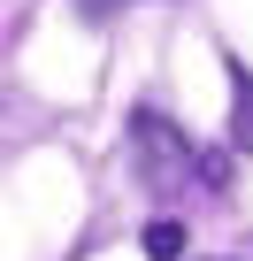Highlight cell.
<instances>
[{"instance_id":"obj_1","label":"cell","mask_w":253,"mask_h":261,"mask_svg":"<svg viewBox=\"0 0 253 261\" xmlns=\"http://www.w3.org/2000/svg\"><path fill=\"white\" fill-rule=\"evenodd\" d=\"M131 162H138V185L146 192H184V185H200V177H222L184 130L169 123V115H131Z\"/></svg>"},{"instance_id":"obj_2","label":"cell","mask_w":253,"mask_h":261,"mask_svg":"<svg viewBox=\"0 0 253 261\" xmlns=\"http://www.w3.org/2000/svg\"><path fill=\"white\" fill-rule=\"evenodd\" d=\"M230 146L253 154V69H230Z\"/></svg>"},{"instance_id":"obj_3","label":"cell","mask_w":253,"mask_h":261,"mask_svg":"<svg viewBox=\"0 0 253 261\" xmlns=\"http://www.w3.org/2000/svg\"><path fill=\"white\" fill-rule=\"evenodd\" d=\"M138 246H146L154 261H177V253H184V223H169V215H161V223H146V238H138Z\"/></svg>"}]
</instances>
